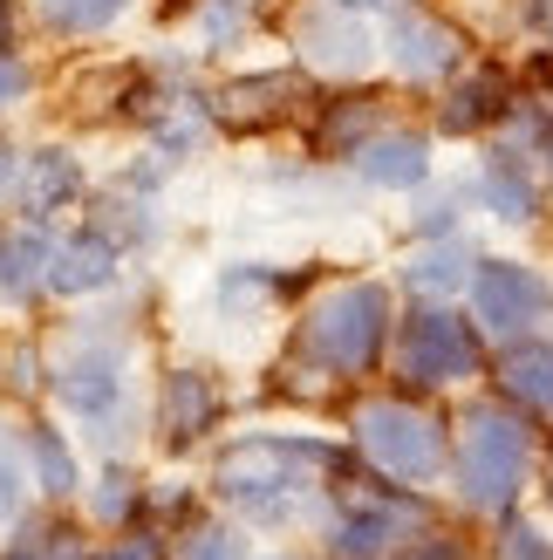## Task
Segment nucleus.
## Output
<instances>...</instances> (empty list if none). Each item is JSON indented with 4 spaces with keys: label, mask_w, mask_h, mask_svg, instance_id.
<instances>
[{
    "label": "nucleus",
    "mask_w": 553,
    "mask_h": 560,
    "mask_svg": "<svg viewBox=\"0 0 553 560\" xmlns=\"http://www.w3.org/2000/svg\"><path fill=\"white\" fill-rule=\"evenodd\" d=\"M527 458H533V431L519 424L513 410L479 404L464 417V431H458V492H464V506H479V513L513 506V492L527 486Z\"/></svg>",
    "instance_id": "obj_1"
},
{
    "label": "nucleus",
    "mask_w": 553,
    "mask_h": 560,
    "mask_svg": "<svg viewBox=\"0 0 553 560\" xmlns=\"http://www.w3.org/2000/svg\"><path fill=\"white\" fill-rule=\"evenodd\" d=\"M301 342H308V355L321 370H336V376L369 370L383 355V342H390V294L369 288V280H349V288L321 294L308 307V335H301Z\"/></svg>",
    "instance_id": "obj_2"
},
{
    "label": "nucleus",
    "mask_w": 553,
    "mask_h": 560,
    "mask_svg": "<svg viewBox=\"0 0 553 560\" xmlns=\"http://www.w3.org/2000/svg\"><path fill=\"white\" fill-rule=\"evenodd\" d=\"M355 438H363V452L376 471H390L403 486H424L437 465H445V431H437V417L410 410L397 397H376L355 410Z\"/></svg>",
    "instance_id": "obj_3"
},
{
    "label": "nucleus",
    "mask_w": 553,
    "mask_h": 560,
    "mask_svg": "<svg viewBox=\"0 0 553 560\" xmlns=\"http://www.w3.org/2000/svg\"><path fill=\"white\" fill-rule=\"evenodd\" d=\"M397 370L410 383H424V389L479 376V322H458L451 307H417V315H403Z\"/></svg>",
    "instance_id": "obj_4"
},
{
    "label": "nucleus",
    "mask_w": 553,
    "mask_h": 560,
    "mask_svg": "<svg viewBox=\"0 0 553 560\" xmlns=\"http://www.w3.org/2000/svg\"><path fill=\"white\" fill-rule=\"evenodd\" d=\"M315 458H321L315 444H273V438L239 444V452L219 465V492H226L233 506H246V513H273L281 499H294L308 486Z\"/></svg>",
    "instance_id": "obj_5"
},
{
    "label": "nucleus",
    "mask_w": 553,
    "mask_h": 560,
    "mask_svg": "<svg viewBox=\"0 0 553 560\" xmlns=\"http://www.w3.org/2000/svg\"><path fill=\"white\" fill-rule=\"evenodd\" d=\"M553 315V288L519 267V260H479L472 267V322L485 335H506V342H519L527 328H540Z\"/></svg>",
    "instance_id": "obj_6"
},
{
    "label": "nucleus",
    "mask_w": 553,
    "mask_h": 560,
    "mask_svg": "<svg viewBox=\"0 0 553 560\" xmlns=\"http://www.w3.org/2000/svg\"><path fill=\"white\" fill-rule=\"evenodd\" d=\"M390 62L403 82H451L464 69V35L445 21V14H431V8H403L390 21Z\"/></svg>",
    "instance_id": "obj_7"
},
{
    "label": "nucleus",
    "mask_w": 553,
    "mask_h": 560,
    "mask_svg": "<svg viewBox=\"0 0 553 560\" xmlns=\"http://www.w3.org/2000/svg\"><path fill=\"white\" fill-rule=\"evenodd\" d=\"M294 48H301V62L321 69V75H363L376 62V35L363 27V14L328 8V0H315V8L294 21Z\"/></svg>",
    "instance_id": "obj_8"
},
{
    "label": "nucleus",
    "mask_w": 553,
    "mask_h": 560,
    "mask_svg": "<svg viewBox=\"0 0 553 560\" xmlns=\"http://www.w3.org/2000/svg\"><path fill=\"white\" fill-rule=\"evenodd\" d=\"M513 117V82L499 69H458L445 103H437V124L451 137H472V130H492Z\"/></svg>",
    "instance_id": "obj_9"
},
{
    "label": "nucleus",
    "mask_w": 553,
    "mask_h": 560,
    "mask_svg": "<svg viewBox=\"0 0 553 560\" xmlns=\"http://www.w3.org/2000/svg\"><path fill=\"white\" fill-rule=\"evenodd\" d=\"M355 172L376 191H417L431 178V137L424 130H376L363 151H355Z\"/></svg>",
    "instance_id": "obj_10"
},
{
    "label": "nucleus",
    "mask_w": 553,
    "mask_h": 560,
    "mask_svg": "<svg viewBox=\"0 0 553 560\" xmlns=\"http://www.w3.org/2000/svg\"><path fill=\"white\" fill-rule=\"evenodd\" d=\"M479 206H485L492 219L527 226V219H540V185H533V172H527L513 151H492V158L479 164Z\"/></svg>",
    "instance_id": "obj_11"
},
{
    "label": "nucleus",
    "mask_w": 553,
    "mask_h": 560,
    "mask_svg": "<svg viewBox=\"0 0 553 560\" xmlns=\"http://www.w3.org/2000/svg\"><path fill=\"white\" fill-rule=\"evenodd\" d=\"M397 540H403V513L390 499H363V506H349L336 520V553L342 560H383Z\"/></svg>",
    "instance_id": "obj_12"
},
{
    "label": "nucleus",
    "mask_w": 553,
    "mask_h": 560,
    "mask_svg": "<svg viewBox=\"0 0 553 560\" xmlns=\"http://www.w3.org/2000/svg\"><path fill=\"white\" fill-rule=\"evenodd\" d=\"M472 267H479V260L464 254L458 240H431L424 254L403 267V280H410L417 294H458V288H472Z\"/></svg>",
    "instance_id": "obj_13"
},
{
    "label": "nucleus",
    "mask_w": 553,
    "mask_h": 560,
    "mask_svg": "<svg viewBox=\"0 0 553 560\" xmlns=\"http://www.w3.org/2000/svg\"><path fill=\"white\" fill-rule=\"evenodd\" d=\"M506 397L533 404V410H553V349H540V342L519 335L513 355H506Z\"/></svg>",
    "instance_id": "obj_14"
},
{
    "label": "nucleus",
    "mask_w": 553,
    "mask_h": 560,
    "mask_svg": "<svg viewBox=\"0 0 553 560\" xmlns=\"http://www.w3.org/2000/svg\"><path fill=\"white\" fill-rule=\"evenodd\" d=\"M62 397H69L75 410H109V404H117V362H109V355H82V362H69Z\"/></svg>",
    "instance_id": "obj_15"
},
{
    "label": "nucleus",
    "mask_w": 553,
    "mask_h": 560,
    "mask_svg": "<svg viewBox=\"0 0 553 560\" xmlns=\"http://www.w3.org/2000/svg\"><path fill=\"white\" fill-rule=\"evenodd\" d=\"M273 96H294V75L233 82V90H226V117H239V124H267V117H281V109H287V103H273Z\"/></svg>",
    "instance_id": "obj_16"
},
{
    "label": "nucleus",
    "mask_w": 553,
    "mask_h": 560,
    "mask_svg": "<svg viewBox=\"0 0 553 560\" xmlns=\"http://www.w3.org/2000/svg\"><path fill=\"white\" fill-rule=\"evenodd\" d=\"M109 280V246L103 240H82L55 254V288H103Z\"/></svg>",
    "instance_id": "obj_17"
},
{
    "label": "nucleus",
    "mask_w": 553,
    "mask_h": 560,
    "mask_svg": "<svg viewBox=\"0 0 553 560\" xmlns=\"http://www.w3.org/2000/svg\"><path fill=\"white\" fill-rule=\"evenodd\" d=\"M42 14L62 27V35H96L123 14V0H42Z\"/></svg>",
    "instance_id": "obj_18"
},
{
    "label": "nucleus",
    "mask_w": 553,
    "mask_h": 560,
    "mask_svg": "<svg viewBox=\"0 0 553 560\" xmlns=\"http://www.w3.org/2000/svg\"><path fill=\"white\" fill-rule=\"evenodd\" d=\"M42 260H48V246H42V233H14L8 246H0V280H8V288H35V273H42Z\"/></svg>",
    "instance_id": "obj_19"
},
{
    "label": "nucleus",
    "mask_w": 553,
    "mask_h": 560,
    "mask_svg": "<svg viewBox=\"0 0 553 560\" xmlns=\"http://www.w3.org/2000/svg\"><path fill=\"white\" fill-rule=\"evenodd\" d=\"M62 191H75V164L62 151H42L35 158V185H27V199L48 206V199H62Z\"/></svg>",
    "instance_id": "obj_20"
},
{
    "label": "nucleus",
    "mask_w": 553,
    "mask_h": 560,
    "mask_svg": "<svg viewBox=\"0 0 553 560\" xmlns=\"http://www.w3.org/2000/svg\"><path fill=\"white\" fill-rule=\"evenodd\" d=\"M205 417H212V389H205L199 376L172 383V431H199Z\"/></svg>",
    "instance_id": "obj_21"
},
{
    "label": "nucleus",
    "mask_w": 553,
    "mask_h": 560,
    "mask_svg": "<svg viewBox=\"0 0 553 560\" xmlns=\"http://www.w3.org/2000/svg\"><path fill=\"white\" fill-rule=\"evenodd\" d=\"M35 465H42L48 492H75V465H69L62 444H55V431H35Z\"/></svg>",
    "instance_id": "obj_22"
},
{
    "label": "nucleus",
    "mask_w": 553,
    "mask_h": 560,
    "mask_svg": "<svg viewBox=\"0 0 553 560\" xmlns=\"http://www.w3.org/2000/svg\"><path fill=\"white\" fill-rule=\"evenodd\" d=\"M260 14V0H205V21H212V35H233L239 21H254Z\"/></svg>",
    "instance_id": "obj_23"
},
{
    "label": "nucleus",
    "mask_w": 553,
    "mask_h": 560,
    "mask_svg": "<svg viewBox=\"0 0 553 560\" xmlns=\"http://www.w3.org/2000/svg\"><path fill=\"white\" fill-rule=\"evenodd\" d=\"M506 560H553V547H546V534H533V526H513V534H506Z\"/></svg>",
    "instance_id": "obj_24"
},
{
    "label": "nucleus",
    "mask_w": 553,
    "mask_h": 560,
    "mask_svg": "<svg viewBox=\"0 0 553 560\" xmlns=\"http://www.w3.org/2000/svg\"><path fill=\"white\" fill-rule=\"evenodd\" d=\"M185 560H246V553H239L233 534H199V540L185 547Z\"/></svg>",
    "instance_id": "obj_25"
},
{
    "label": "nucleus",
    "mask_w": 553,
    "mask_h": 560,
    "mask_svg": "<svg viewBox=\"0 0 553 560\" xmlns=\"http://www.w3.org/2000/svg\"><path fill=\"white\" fill-rule=\"evenodd\" d=\"M21 90H27V69L14 62V55H0V109L21 103Z\"/></svg>",
    "instance_id": "obj_26"
},
{
    "label": "nucleus",
    "mask_w": 553,
    "mask_h": 560,
    "mask_svg": "<svg viewBox=\"0 0 553 560\" xmlns=\"http://www.w3.org/2000/svg\"><path fill=\"white\" fill-rule=\"evenodd\" d=\"M403 560H458L445 540H417V547H403Z\"/></svg>",
    "instance_id": "obj_27"
},
{
    "label": "nucleus",
    "mask_w": 553,
    "mask_h": 560,
    "mask_svg": "<svg viewBox=\"0 0 553 560\" xmlns=\"http://www.w3.org/2000/svg\"><path fill=\"white\" fill-rule=\"evenodd\" d=\"M8 506H14V465L0 458V513H8Z\"/></svg>",
    "instance_id": "obj_28"
},
{
    "label": "nucleus",
    "mask_w": 553,
    "mask_h": 560,
    "mask_svg": "<svg viewBox=\"0 0 553 560\" xmlns=\"http://www.w3.org/2000/svg\"><path fill=\"white\" fill-rule=\"evenodd\" d=\"M533 21H540V35H546V48H553V0H533Z\"/></svg>",
    "instance_id": "obj_29"
},
{
    "label": "nucleus",
    "mask_w": 553,
    "mask_h": 560,
    "mask_svg": "<svg viewBox=\"0 0 553 560\" xmlns=\"http://www.w3.org/2000/svg\"><path fill=\"white\" fill-rule=\"evenodd\" d=\"M96 560H151V547H109V553H96Z\"/></svg>",
    "instance_id": "obj_30"
},
{
    "label": "nucleus",
    "mask_w": 553,
    "mask_h": 560,
    "mask_svg": "<svg viewBox=\"0 0 553 560\" xmlns=\"http://www.w3.org/2000/svg\"><path fill=\"white\" fill-rule=\"evenodd\" d=\"M8 185H14V151L0 144V191H8Z\"/></svg>",
    "instance_id": "obj_31"
},
{
    "label": "nucleus",
    "mask_w": 553,
    "mask_h": 560,
    "mask_svg": "<svg viewBox=\"0 0 553 560\" xmlns=\"http://www.w3.org/2000/svg\"><path fill=\"white\" fill-rule=\"evenodd\" d=\"M328 8H349V14H363V8H383V0H328Z\"/></svg>",
    "instance_id": "obj_32"
},
{
    "label": "nucleus",
    "mask_w": 553,
    "mask_h": 560,
    "mask_svg": "<svg viewBox=\"0 0 553 560\" xmlns=\"http://www.w3.org/2000/svg\"><path fill=\"white\" fill-rule=\"evenodd\" d=\"M546 172H553V130H546Z\"/></svg>",
    "instance_id": "obj_33"
}]
</instances>
